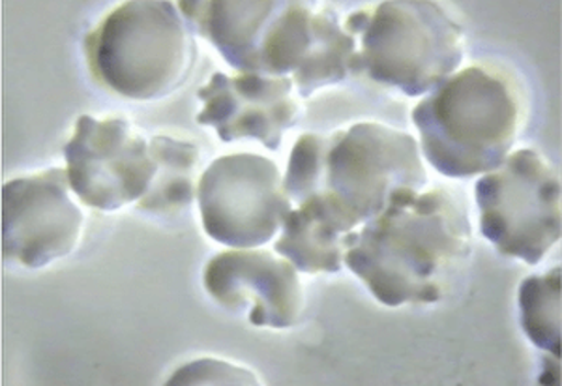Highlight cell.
Returning a JSON list of instances; mask_svg holds the SVG:
<instances>
[{
	"mask_svg": "<svg viewBox=\"0 0 562 386\" xmlns=\"http://www.w3.org/2000/svg\"><path fill=\"white\" fill-rule=\"evenodd\" d=\"M527 103L518 79L492 65L452 73L413 110L420 152L448 179L497 169L524 128Z\"/></svg>",
	"mask_w": 562,
	"mask_h": 386,
	"instance_id": "cell-3",
	"label": "cell"
},
{
	"mask_svg": "<svg viewBox=\"0 0 562 386\" xmlns=\"http://www.w3.org/2000/svg\"><path fill=\"white\" fill-rule=\"evenodd\" d=\"M474 197L480 231L505 258L535 266L561 239V181L537 150L506 156L476 182Z\"/></svg>",
	"mask_w": 562,
	"mask_h": 386,
	"instance_id": "cell-6",
	"label": "cell"
},
{
	"mask_svg": "<svg viewBox=\"0 0 562 386\" xmlns=\"http://www.w3.org/2000/svg\"><path fill=\"white\" fill-rule=\"evenodd\" d=\"M473 253L463 203L447 190H402L346 240L347 269L390 308L435 304L454 290Z\"/></svg>",
	"mask_w": 562,
	"mask_h": 386,
	"instance_id": "cell-1",
	"label": "cell"
},
{
	"mask_svg": "<svg viewBox=\"0 0 562 386\" xmlns=\"http://www.w3.org/2000/svg\"><path fill=\"white\" fill-rule=\"evenodd\" d=\"M426 181L415 137L384 124L358 123L333 136L304 134L294 143L283 190L299 205L325 195L355 229L383 213L394 193L420 192Z\"/></svg>",
	"mask_w": 562,
	"mask_h": 386,
	"instance_id": "cell-2",
	"label": "cell"
},
{
	"mask_svg": "<svg viewBox=\"0 0 562 386\" xmlns=\"http://www.w3.org/2000/svg\"><path fill=\"white\" fill-rule=\"evenodd\" d=\"M66 169L13 179L2 186V258L42 269L76 250L83 211L70 197Z\"/></svg>",
	"mask_w": 562,
	"mask_h": 386,
	"instance_id": "cell-10",
	"label": "cell"
},
{
	"mask_svg": "<svg viewBox=\"0 0 562 386\" xmlns=\"http://www.w3.org/2000/svg\"><path fill=\"white\" fill-rule=\"evenodd\" d=\"M92 78L130 100H161L192 76L198 44L179 7L167 0H130L85 36Z\"/></svg>",
	"mask_w": 562,
	"mask_h": 386,
	"instance_id": "cell-4",
	"label": "cell"
},
{
	"mask_svg": "<svg viewBox=\"0 0 562 386\" xmlns=\"http://www.w3.org/2000/svg\"><path fill=\"white\" fill-rule=\"evenodd\" d=\"M203 284L220 306L246 314L254 327L291 329L301 319L304 293L296 269L270 251H222L206 263Z\"/></svg>",
	"mask_w": 562,
	"mask_h": 386,
	"instance_id": "cell-11",
	"label": "cell"
},
{
	"mask_svg": "<svg viewBox=\"0 0 562 386\" xmlns=\"http://www.w3.org/2000/svg\"><path fill=\"white\" fill-rule=\"evenodd\" d=\"M351 231V224L325 195H314L288 214L274 250L296 271L336 274L346 259V240Z\"/></svg>",
	"mask_w": 562,
	"mask_h": 386,
	"instance_id": "cell-14",
	"label": "cell"
},
{
	"mask_svg": "<svg viewBox=\"0 0 562 386\" xmlns=\"http://www.w3.org/2000/svg\"><path fill=\"white\" fill-rule=\"evenodd\" d=\"M561 266L519 285V321L535 348L561 356Z\"/></svg>",
	"mask_w": 562,
	"mask_h": 386,
	"instance_id": "cell-16",
	"label": "cell"
},
{
	"mask_svg": "<svg viewBox=\"0 0 562 386\" xmlns=\"http://www.w3.org/2000/svg\"><path fill=\"white\" fill-rule=\"evenodd\" d=\"M182 18L193 34L209 39L227 65L240 73H259V49L281 0L262 2H179Z\"/></svg>",
	"mask_w": 562,
	"mask_h": 386,
	"instance_id": "cell-13",
	"label": "cell"
},
{
	"mask_svg": "<svg viewBox=\"0 0 562 386\" xmlns=\"http://www.w3.org/2000/svg\"><path fill=\"white\" fill-rule=\"evenodd\" d=\"M357 38L355 73L422 96L450 78L463 60V26L429 0H389L347 18Z\"/></svg>",
	"mask_w": 562,
	"mask_h": 386,
	"instance_id": "cell-5",
	"label": "cell"
},
{
	"mask_svg": "<svg viewBox=\"0 0 562 386\" xmlns=\"http://www.w3.org/2000/svg\"><path fill=\"white\" fill-rule=\"evenodd\" d=\"M357 49L330 8L315 12L307 2L281 0L259 49V76H291L296 92L310 98L355 73Z\"/></svg>",
	"mask_w": 562,
	"mask_h": 386,
	"instance_id": "cell-9",
	"label": "cell"
},
{
	"mask_svg": "<svg viewBox=\"0 0 562 386\" xmlns=\"http://www.w3.org/2000/svg\"><path fill=\"white\" fill-rule=\"evenodd\" d=\"M198 201L206 235L237 250L270 242L293 211L280 169L259 155L212 161L199 179Z\"/></svg>",
	"mask_w": 562,
	"mask_h": 386,
	"instance_id": "cell-7",
	"label": "cell"
},
{
	"mask_svg": "<svg viewBox=\"0 0 562 386\" xmlns=\"http://www.w3.org/2000/svg\"><path fill=\"white\" fill-rule=\"evenodd\" d=\"M65 158L71 192L102 213L139 201L158 174L150 143L124 118L79 116Z\"/></svg>",
	"mask_w": 562,
	"mask_h": 386,
	"instance_id": "cell-8",
	"label": "cell"
},
{
	"mask_svg": "<svg viewBox=\"0 0 562 386\" xmlns=\"http://www.w3.org/2000/svg\"><path fill=\"white\" fill-rule=\"evenodd\" d=\"M169 386L188 385H259L254 372L246 367L235 366L229 362L217 361V359H201L179 367L171 379L167 381Z\"/></svg>",
	"mask_w": 562,
	"mask_h": 386,
	"instance_id": "cell-17",
	"label": "cell"
},
{
	"mask_svg": "<svg viewBox=\"0 0 562 386\" xmlns=\"http://www.w3.org/2000/svg\"><path fill=\"white\" fill-rule=\"evenodd\" d=\"M158 174L153 186L139 200V211L156 216L184 213L198 197L201 155L198 145L179 141L173 137L156 136L150 139Z\"/></svg>",
	"mask_w": 562,
	"mask_h": 386,
	"instance_id": "cell-15",
	"label": "cell"
},
{
	"mask_svg": "<svg viewBox=\"0 0 562 386\" xmlns=\"http://www.w3.org/2000/svg\"><path fill=\"white\" fill-rule=\"evenodd\" d=\"M294 91L291 78L214 73L199 89L203 110L199 111L198 123L216 129L222 141L256 139L270 150H278L283 134L299 123L301 115Z\"/></svg>",
	"mask_w": 562,
	"mask_h": 386,
	"instance_id": "cell-12",
	"label": "cell"
}]
</instances>
